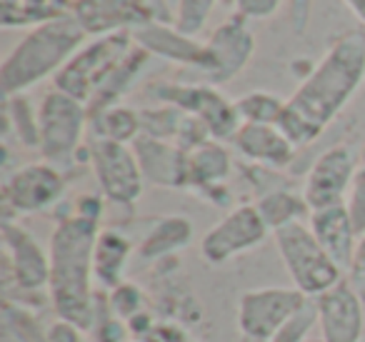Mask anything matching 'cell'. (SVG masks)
<instances>
[{"label":"cell","instance_id":"obj_17","mask_svg":"<svg viewBox=\"0 0 365 342\" xmlns=\"http://www.w3.org/2000/svg\"><path fill=\"white\" fill-rule=\"evenodd\" d=\"M133 38H135V43L143 51L165 58V61L200 68L203 73L210 68V53H208V48H205V43L193 41V38L180 33L178 28H168L153 21V23H145V26L135 28Z\"/></svg>","mask_w":365,"mask_h":342},{"label":"cell","instance_id":"obj_28","mask_svg":"<svg viewBox=\"0 0 365 342\" xmlns=\"http://www.w3.org/2000/svg\"><path fill=\"white\" fill-rule=\"evenodd\" d=\"M6 123L13 125L18 140L26 147L41 145V128H38V113L31 108V103L21 95L6 98Z\"/></svg>","mask_w":365,"mask_h":342},{"label":"cell","instance_id":"obj_35","mask_svg":"<svg viewBox=\"0 0 365 342\" xmlns=\"http://www.w3.org/2000/svg\"><path fill=\"white\" fill-rule=\"evenodd\" d=\"M46 337L48 342H83V330L73 322L58 320L46 327Z\"/></svg>","mask_w":365,"mask_h":342},{"label":"cell","instance_id":"obj_18","mask_svg":"<svg viewBox=\"0 0 365 342\" xmlns=\"http://www.w3.org/2000/svg\"><path fill=\"white\" fill-rule=\"evenodd\" d=\"M308 227L315 235V240L320 242V247L343 267V272H348L355 250H358L360 235L355 230L353 220H350L345 202L323 207V210H313L308 217Z\"/></svg>","mask_w":365,"mask_h":342},{"label":"cell","instance_id":"obj_7","mask_svg":"<svg viewBox=\"0 0 365 342\" xmlns=\"http://www.w3.org/2000/svg\"><path fill=\"white\" fill-rule=\"evenodd\" d=\"M150 95L165 105L180 108L198 118L208 128L213 140H233L240 130V115L235 103L225 100L213 86H180V83H153Z\"/></svg>","mask_w":365,"mask_h":342},{"label":"cell","instance_id":"obj_34","mask_svg":"<svg viewBox=\"0 0 365 342\" xmlns=\"http://www.w3.org/2000/svg\"><path fill=\"white\" fill-rule=\"evenodd\" d=\"M280 0H235L240 18H268L278 11Z\"/></svg>","mask_w":365,"mask_h":342},{"label":"cell","instance_id":"obj_19","mask_svg":"<svg viewBox=\"0 0 365 342\" xmlns=\"http://www.w3.org/2000/svg\"><path fill=\"white\" fill-rule=\"evenodd\" d=\"M133 150L140 162L143 177L163 187H185L188 180V152L175 142L138 135Z\"/></svg>","mask_w":365,"mask_h":342},{"label":"cell","instance_id":"obj_36","mask_svg":"<svg viewBox=\"0 0 365 342\" xmlns=\"http://www.w3.org/2000/svg\"><path fill=\"white\" fill-rule=\"evenodd\" d=\"M348 282L358 292H365V237H360L358 250H355L353 262L348 267Z\"/></svg>","mask_w":365,"mask_h":342},{"label":"cell","instance_id":"obj_16","mask_svg":"<svg viewBox=\"0 0 365 342\" xmlns=\"http://www.w3.org/2000/svg\"><path fill=\"white\" fill-rule=\"evenodd\" d=\"M253 36L248 33V28L243 26V18H230L228 23L218 28L210 36V41L205 43L210 53V68L205 71L208 81L213 86L228 83L248 66L250 56H253Z\"/></svg>","mask_w":365,"mask_h":342},{"label":"cell","instance_id":"obj_25","mask_svg":"<svg viewBox=\"0 0 365 342\" xmlns=\"http://www.w3.org/2000/svg\"><path fill=\"white\" fill-rule=\"evenodd\" d=\"M190 240H193V222L188 217H163L140 242V257L163 260V257H170L173 252L190 245Z\"/></svg>","mask_w":365,"mask_h":342},{"label":"cell","instance_id":"obj_4","mask_svg":"<svg viewBox=\"0 0 365 342\" xmlns=\"http://www.w3.org/2000/svg\"><path fill=\"white\" fill-rule=\"evenodd\" d=\"M135 46L138 43L130 31L110 33L88 43L66 63L61 73H56V90L68 93L83 105H91Z\"/></svg>","mask_w":365,"mask_h":342},{"label":"cell","instance_id":"obj_24","mask_svg":"<svg viewBox=\"0 0 365 342\" xmlns=\"http://www.w3.org/2000/svg\"><path fill=\"white\" fill-rule=\"evenodd\" d=\"M260 217L268 225L270 232H278L280 227H288L293 222H305L310 217V205L305 202L303 195L288 190V187H278V190H268L258 197L255 202Z\"/></svg>","mask_w":365,"mask_h":342},{"label":"cell","instance_id":"obj_1","mask_svg":"<svg viewBox=\"0 0 365 342\" xmlns=\"http://www.w3.org/2000/svg\"><path fill=\"white\" fill-rule=\"evenodd\" d=\"M363 81L365 36L350 31L328 48L323 61L305 76L290 100H285L278 128L298 147L310 145L348 105Z\"/></svg>","mask_w":365,"mask_h":342},{"label":"cell","instance_id":"obj_22","mask_svg":"<svg viewBox=\"0 0 365 342\" xmlns=\"http://www.w3.org/2000/svg\"><path fill=\"white\" fill-rule=\"evenodd\" d=\"M230 155L218 140H208L188 152V180L185 187H198L200 192L220 185L230 175Z\"/></svg>","mask_w":365,"mask_h":342},{"label":"cell","instance_id":"obj_40","mask_svg":"<svg viewBox=\"0 0 365 342\" xmlns=\"http://www.w3.org/2000/svg\"><path fill=\"white\" fill-rule=\"evenodd\" d=\"M73 3H76V0H73Z\"/></svg>","mask_w":365,"mask_h":342},{"label":"cell","instance_id":"obj_27","mask_svg":"<svg viewBox=\"0 0 365 342\" xmlns=\"http://www.w3.org/2000/svg\"><path fill=\"white\" fill-rule=\"evenodd\" d=\"M235 110L240 123H255V125H280V118L285 110V100L270 95V93L255 90L235 100Z\"/></svg>","mask_w":365,"mask_h":342},{"label":"cell","instance_id":"obj_20","mask_svg":"<svg viewBox=\"0 0 365 342\" xmlns=\"http://www.w3.org/2000/svg\"><path fill=\"white\" fill-rule=\"evenodd\" d=\"M233 145L245 160L255 162L258 167H285L293 162L298 150V145L278 125H255V123L240 125Z\"/></svg>","mask_w":365,"mask_h":342},{"label":"cell","instance_id":"obj_33","mask_svg":"<svg viewBox=\"0 0 365 342\" xmlns=\"http://www.w3.org/2000/svg\"><path fill=\"white\" fill-rule=\"evenodd\" d=\"M140 342H195V340H190L188 332L180 330V327L173 325V322H163V325L155 322V325L140 337Z\"/></svg>","mask_w":365,"mask_h":342},{"label":"cell","instance_id":"obj_2","mask_svg":"<svg viewBox=\"0 0 365 342\" xmlns=\"http://www.w3.org/2000/svg\"><path fill=\"white\" fill-rule=\"evenodd\" d=\"M101 235V225L96 217L73 212L66 215L51 237V282L48 297L53 310L66 322H73L81 330H91L96 325L98 300L93 290L96 270V242Z\"/></svg>","mask_w":365,"mask_h":342},{"label":"cell","instance_id":"obj_31","mask_svg":"<svg viewBox=\"0 0 365 342\" xmlns=\"http://www.w3.org/2000/svg\"><path fill=\"white\" fill-rule=\"evenodd\" d=\"M315 325H318V310H315V300H308L303 310L295 312L285 322L283 330L273 337V342H308V335Z\"/></svg>","mask_w":365,"mask_h":342},{"label":"cell","instance_id":"obj_9","mask_svg":"<svg viewBox=\"0 0 365 342\" xmlns=\"http://www.w3.org/2000/svg\"><path fill=\"white\" fill-rule=\"evenodd\" d=\"M3 282L6 297L16 287L18 292H36L51 282V255L38 240L11 220H3Z\"/></svg>","mask_w":365,"mask_h":342},{"label":"cell","instance_id":"obj_12","mask_svg":"<svg viewBox=\"0 0 365 342\" xmlns=\"http://www.w3.org/2000/svg\"><path fill=\"white\" fill-rule=\"evenodd\" d=\"M66 180L51 162H31L13 172L11 180L3 185V205H6V220L13 212L18 215H33L53 207L63 197Z\"/></svg>","mask_w":365,"mask_h":342},{"label":"cell","instance_id":"obj_3","mask_svg":"<svg viewBox=\"0 0 365 342\" xmlns=\"http://www.w3.org/2000/svg\"><path fill=\"white\" fill-rule=\"evenodd\" d=\"M86 36L88 33L83 31L73 13L46 23V26L33 28L13 48V53L0 68V86H3L6 98L21 95L23 90L41 83L51 73H61L66 63L78 53Z\"/></svg>","mask_w":365,"mask_h":342},{"label":"cell","instance_id":"obj_26","mask_svg":"<svg viewBox=\"0 0 365 342\" xmlns=\"http://www.w3.org/2000/svg\"><path fill=\"white\" fill-rule=\"evenodd\" d=\"M93 125H96V138L125 142V145L135 142V138L140 135V115L130 108L120 105H113L93 115Z\"/></svg>","mask_w":365,"mask_h":342},{"label":"cell","instance_id":"obj_37","mask_svg":"<svg viewBox=\"0 0 365 342\" xmlns=\"http://www.w3.org/2000/svg\"><path fill=\"white\" fill-rule=\"evenodd\" d=\"M345 3L353 8V13L363 21V26H365V0H345Z\"/></svg>","mask_w":365,"mask_h":342},{"label":"cell","instance_id":"obj_21","mask_svg":"<svg viewBox=\"0 0 365 342\" xmlns=\"http://www.w3.org/2000/svg\"><path fill=\"white\" fill-rule=\"evenodd\" d=\"M133 245L125 235L115 230H101L96 242V257H93V270H96V280L103 290L110 292L123 282V272L130 260Z\"/></svg>","mask_w":365,"mask_h":342},{"label":"cell","instance_id":"obj_29","mask_svg":"<svg viewBox=\"0 0 365 342\" xmlns=\"http://www.w3.org/2000/svg\"><path fill=\"white\" fill-rule=\"evenodd\" d=\"M108 307H110L113 315L120 317L123 322L135 320L138 315L145 312L140 287H135L133 282H120V285L108 292Z\"/></svg>","mask_w":365,"mask_h":342},{"label":"cell","instance_id":"obj_30","mask_svg":"<svg viewBox=\"0 0 365 342\" xmlns=\"http://www.w3.org/2000/svg\"><path fill=\"white\" fill-rule=\"evenodd\" d=\"M218 0H180L178 3V18H175V28L185 36L193 38L200 28L205 26L210 11L215 8Z\"/></svg>","mask_w":365,"mask_h":342},{"label":"cell","instance_id":"obj_38","mask_svg":"<svg viewBox=\"0 0 365 342\" xmlns=\"http://www.w3.org/2000/svg\"><path fill=\"white\" fill-rule=\"evenodd\" d=\"M360 162L365 165V142H363V150H360Z\"/></svg>","mask_w":365,"mask_h":342},{"label":"cell","instance_id":"obj_23","mask_svg":"<svg viewBox=\"0 0 365 342\" xmlns=\"http://www.w3.org/2000/svg\"><path fill=\"white\" fill-rule=\"evenodd\" d=\"M68 13H73V0H0L3 28H38Z\"/></svg>","mask_w":365,"mask_h":342},{"label":"cell","instance_id":"obj_15","mask_svg":"<svg viewBox=\"0 0 365 342\" xmlns=\"http://www.w3.org/2000/svg\"><path fill=\"white\" fill-rule=\"evenodd\" d=\"M73 16L91 36H110L153 23L155 13L145 0H76Z\"/></svg>","mask_w":365,"mask_h":342},{"label":"cell","instance_id":"obj_8","mask_svg":"<svg viewBox=\"0 0 365 342\" xmlns=\"http://www.w3.org/2000/svg\"><path fill=\"white\" fill-rule=\"evenodd\" d=\"M310 297L298 287H260L240 295L238 302V327L248 340L273 342L283 325L303 310Z\"/></svg>","mask_w":365,"mask_h":342},{"label":"cell","instance_id":"obj_11","mask_svg":"<svg viewBox=\"0 0 365 342\" xmlns=\"http://www.w3.org/2000/svg\"><path fill=\"white\" fill-rule=\"evenodd\" d=\"M268 225L255 205L233 207L220 222H215L200 240V252L210 265H223L265 240Z\"/></svg>","mask_w":365,"mask_h":342},{"label":"cell","instance_id":"obj_32","mask_svg":"<svg viewBox=\"0 0 365 342\" xmlns=\"http://www.w3.org/2000/svg\"><path fill=\"white\" fill-rule=\"evenodd\" d=\"M345 207H348L350 220H353L358 235L365 237V165L358 167V175L350 185L348 197H345Z\"/></svg>","mask_w":365,"mask_h":342},{"label":"cell","instance_id":"obj_14","mask_svg":"<svg viewBox=\"0 0 365 342\" xmlns=\"http://www.w3.org/2000/svg\"><path fill=\"white\" fill-rule=\"evenodd\" d=\"M315 310L323 342H360L365 327L363 297L348 280L315 297Z\"/></svg>","mask_w":365,"mask_h":342},{"label":"cell","instance_id":"obj_39","mask_svg":"<svg viewBox=\"0 0 365 342\" xmlns=\"http://www.w3.org/2000/svg\"><path fill=\"white\" fill-rule=\"evenodd\" d=\"M308 342H323V340H308Z\"/></svg>","mask_w":365,"mask_h":342},{"label":"cell","instance_id":"obj_10","mask_svg":"<svg viewBox=\"0 0 365 342\" xmlns=\"http://www.w3.org/2000/svg\"><path fill=\"white\" fill-rule=\"evenodd\" d=\"M88 157L108 200L115 205H133L140 197L145 177L133 147H128L125 142L96 138L88 147Z\"/></svg>","mask_w":365,"mask_h":342},{"label":"cell","instance_id":"obj_6","mask_svg":"<svg viewBox=\"0 0 365 342\" xmlns=\"http://www.w3.org/2000/svg\"><path fill=\"white\" fill-rule=\"evenodd\" d=\"M91 118L88 105L63 90H53L43 98L38 110L41 128V152L51 165H71L81 152L86 123Z\"/></svg>","mask_w":365,"mask_h":342},{"label":"cell","instance_id":"obj_13","mask_svg":"<svg viewBox=\"0 0 365 342\" xmlns=\"http://www.w3.org/2000/svg\"><path fill=\"white\" fill-rule=\"evenodd\" d=\"M358 175V157L348 145H333L313 162L303 185V197L310 210H323L345 202Z\"/></svg>","mask_w":365,"mask_h":342},{"label":"cell","instance_id":"obj_5","mask_svg":"<svg viewBox=\"0 0 365 342\" xmlns=\"http://www.w3.org/2000/svg\"><path fill=\"white\" fill-rule=\"evenodd\" d=\"M273 237L293 287H298L305 297L315 300L343 280V267L320 247L308 222L280 227L278 232H273Z\"/></svg>","mask_w":365,"mask_h":342}]
</instances>
